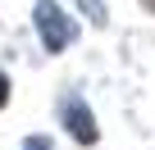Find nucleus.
<instances>
[{"instance_id": "1", "label": "nucleus", "mask_w": 155, "mask_h": 150, "mask_svg": "<svg viewBox=\"0 0 155 150\" xmlns=\"http://www.w3.org/2000/svg\"><path fill=\"white\" fill-rule=\"evenodd\" d=\"M32 18H37V37H41V46H46V55H59V50H68L73 46V37H78V23L55 5V0H37V9H32Z\"/></svg>"}, {"instance_id": "2", "label": "nucleus", "mask_w": 155, "mask_h": 150, "mask_svg": "<svg viewBox=\"0 0 155 150\" xmlns=\"http://www.w3.org/2000/svg\"><path fill=\"white\" fill-rule=\"evenodd\" d=\"M59 123H64V132H68L78 145H96V141H101L96 114H91V105L78 96V91H68V96L59 100Z\"/></svg>"}, {"instance_id": "3", "label": "nucleus", "mask_w": 155, "mask_h": 150, "mask_svg": "<svg viewBox=\"0 0 155 150\" xmlns=\"http://www.w3.org/2000/svg\"><path fill=\"white\" fill-rule=\"evenodd\" d=\"M78 9H82L91 23H105V5H101V0H78Z\"/></svg>"}, {"instance_id": "4", "label": "nucleus", "mask_w": 155, "mask_h": 150, "mask_svg": "<svg viewBox=\"0 0 155 150\" xmlns=\"http://www.w3.org/2000/svg\"><path fill=\"white\" fill-rule=\"evenodd\" d=\"M23 150H50V141H46V136H28V141H23Z\"/></svg>"}, {"instance_id": "5", "label": "nucleus", "mask_w": 155, "mask_h": 150, "mask_svg": "<svg viewBox=\"0 0 155 150\" xmlns=\"http://www.w3.org/2000/svg\"><path fill=\"white\" fill-rule=\"evenodd\" d=\"M5 105H9V78L0 73V109H5Z\"/></svg>"}, {"instance_id": "6", "label": "nucleus", "mask_w": 155, "mask_h": 150, "mask_svg": "<svg viewBox=\"0 0 155 150\" xmlns=\"http://www.w3.org/2000/svg\"><path fill=\"white\" fill-rule=\"evenodd\" d=\"M141 9H150V14H155V0H141Z\"/></svg>"}]
</instances>
